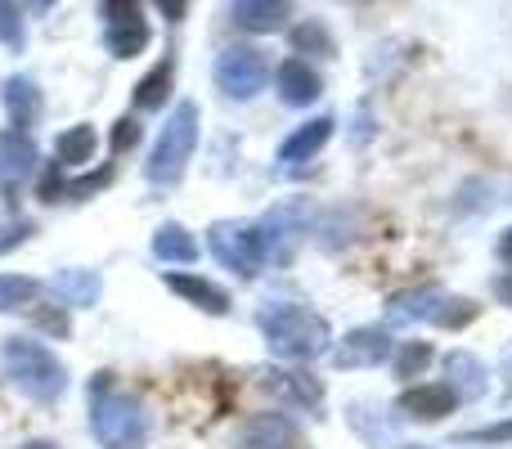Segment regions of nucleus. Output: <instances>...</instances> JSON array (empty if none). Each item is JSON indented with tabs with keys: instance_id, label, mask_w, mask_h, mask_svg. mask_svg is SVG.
Masks as SVG:
<instances>
[{
	"instance_id": "obj_1",
	"label": "nucleus",
	"mask_w": 512,
	"mask_h": 449,
	"mask_svg": "<svg viewBox=\"0 0 512 449\" xmlns=\"http://www.w3.org/2000/svg\"><path fill=\"white\" fill-rule=\"evenodd\" d=\"M90 432L104 449H144L153 436V423L140 400L113 391V373H99L90 387Z\"/></svg>"
},
{
	"instance_id": "obj_2",
	"label": "nucleus",
	"mask_w": 512,
	"mask_h": 449,
	"mask_svg": "<svg viewBox=\"0 0 512 449\" xmlns=\"http://www.w3.org/2000/svg\"><path fill=\"white\" fill-rule=\"evenodd\" d=\"M261 337L279 360H315V355L328 351L333 342V328H328L324 315H315L310 306H297V301H274V306L261 310Z\"/></svg>"
},
{
	"instance_id": "obj_3",
	"label": "nucleus",
	"mask_w": 512,
	"mask_h": 449,
	"mask_svg": "<svg viewBox=\"0 0 512 449\" xmlns=\"http://www.w3.org/2000/svg\"><path fill=\"white\" fill-rule=\"evenodd\" d=\"M0 360H5L9 382H14L27 400H36V405H54V400L68 391V369H63V360L50 346L32 342V337H9Z\"/></svg>"
},
{
	"instance_id": "obj_4",
	"label": "nucleus",
	"mask_w": 512,
	"mask_h": 449,
	"mask_svg": "<svg viewBox=\"0 0 512 449\" xmlns=\"http://www.w3.org/2000/svg\"><path fill=\"white\" fill-rule=\"evenodd\" d=\"M198 122H203V117H198L194 99H185V104L171 108L167 126H162L158 144H153L149 167H144L153 185H176V180L185 176L189 158H194V149H198Z\"/></svg>"
},
{
	"instance_id": "obj_5",
	"label": "nucleus",
	"mask_w": 512,
	"mask_h": 449,
	"mask_svg": "<svg viewBox=\"0 0 512 449\" xmlns=\"http://www.w3.org/2000/svg\"><path fill=\"white\" fill-rule=\"evenodd\" d=\"M265 81H270V63H265V54L252 50V45H234V50H225L221 59H216V86L230 99L261 95Z\"/></svg>"
},
{
	"instance_id": "obj_6",
	"label": "nucleus",
	"mask_w": 512,
	"mask_h": 449,
	"mask_svg": "<svg viewBox=\"0 0 512 449\" xmlns=\"http://www.w3.org/2000/svg\"><path fill=\"white\" fill-rule=\"evenodd\" d=\"M212 256L225 265V270H234V274H243V279H256L261 274V265H265V252H261V234H256L252 225H230V221H221V225H212Z\"/></svg>"
},
{
	"instance_id": "obj_7",
	"label": "nucleus",
	"mask_w": 512,
	"mask_h": 449,
	"mask_svg": "<svg viewBox=\"0 0 512 449\" xmlns=\"http://www.w3.org/2000/svg\"><path fill=\"white\" fill-rule=\"evenodd\" d=\"M261 252L270 256L274 265H288L292 256H297V247H301V238H306V212L301 207H274L270 216L261 221Z\"/></svg>"
},
{
	"instance_id": "obj_8",
	"label": "nucleus",
	"mask_w": 512,
	"mask_h": 449,
	"mask_svg": "<svg viewBox=\"0 0 512 449\" xmlns=\"http://www.w3.org/2000/svg\"><path fill=\"white\" fill-rule=\"evenodd\" d=\"M396 355V342H391L387 328H351L342 342L333 346V364L337 369H378L382 360Z\"/></svg>"
},
{
	"instance_id": "obj_9",
	"label": "nucleus",
	"mask_w": 512,
	"mask_h": 449,
	"mask_svg": "<svg viewBox=\"0 0 512 449\" xmlns=\"http://www.w3.org/2000/svg\"><path fill=\"white\" fill-rule=\"evenodd\" d=\"M104 14H113V27L104 32V45H108V54H117V59H135V54H144L149 50V41H153V32H149V23L140 18V9L135 5H104Z\"/></svg>"
},
{
	"instance_id": "obj_10",
	"label": "nucleus",
	"mask_w": 512,
	"mask_h": 449,
	"mask_svg": "<svg viewBox=\"0 0 512 449\" xmlns=\"http://www.w3.org/2000/svg\"><path fill=\"white\" fill-rule=\"evenodd\" d=\"M454 405H459V400L450 396V387H445V382H418V387H409L405 396L396 400V414L400 418H414V423H441Z\"/></svg>"
},
{
	"instance_id": "obj_11",
	"label": "nucleus",
	"mask_w": 512,
	"mask_h": 449,
	"mask_svg": "<svg viewBox=\"0 0 512 449\" xmlns=\"http://www.w3.org/2000/svg\"><path fill=\"white\" fill-rule=\"evenodd\" d=\"M261 387H265V396L283 400V405H297V409H315L319 400H324L319 378H310V373H292V369L261 373Z\"/></svg>"
},
{
	"instance_id": "obj_12",
	"label": "nucleus",
	"mask_w": 512,
	"mask_h": 449,
	"mask_svg": "<svg viewBox=\"0 0 512 449\" xmlns=\"http://www.w3.org/2000/svg\"><path fill=\"white\" fill-rule=\"evenodd\" d=\"M297 423L288 414H256L239 427V449H292Z\"/></svg>"
},
{
	"instance_id": "obj_13",
	"label": "nucleus",
	"mask_w": 512,
	"mask_h": 449,
	"mask_svg": "<svg viewBox=\"0 0 512 449\" xmlns=\"http://www.w3.org/2000/svg\"><path fill=\"white\" fill-rule=\"evenodd\" d=\"M445 378H450L445 387H450V396L459 400V405H472V400L486 396V369H481V360L468 351L445 355Z\"/></svg>"
},
{
	"instance_id": "obj_14",
	"label": "nucleus",
	"mask_w": 512,
	"mask_h": 449,
	"mask_svg": "<svg viewBox=\"0 0 512 449\" xmlns=\"http://www.w3.org/2000/svg\"><path fill=\"white\" fill-rule=\"evenodd\" d=\"M445 297H450V292H441V288L400 292V297H391V306H387V324H436Z\"/></svg>"
},
{
	"instance_id": "obj_15",
	"label": "nucleus",
	"mask_w": 512,
	"mask_h": 449,
	"mask_svg": "<svg viewBox=\"0 0 512 449\" xmlns=\"http://www.w3.org/2000/svg\"><path fill=\"white\" fill-rule=\"evenodd\" d=\"M274 86H279V99H283V104H292V108L315 104L319 90H324V86H319V72L306 68V59L279 63V72H274Z\"/></svg>"
},
{
	"instance_id": "obj_16",
	"label": "nucleus",
	"mask_w": 512,
	"mask_h": 449,
	"mask_svg": "<svg viewBox=\"0 0 512 449\" xmlns=\"http://www.w3.org/2000/svg\"><path fill=\"white\" fill-rule=\"evenodd\" d=\"M167 288L176 292V297H185L189 306L207 310V315H225V310H230L225 288H216L212 279H198V274H167Z\"/></svg>"
},
{
	"instance_id": "obj_17",
	"label": "nucleus",
	"mask_w": 512,
	"mask_h": 449,
	"mask_svg": "<svg viewBox=\"0 0 512 449\" xmlns=\"http://www.w3.org/2000/svg\"><path fill=\"white\" fill-rule=\"evenodd\" d=\"M230 18L234 27H243V32H279L283 23L292 18L288 5H279V0H239V5H230Z\"/></svg>"
},
{
	"instance_id": "obj_18",
	"label": "nucleus",
	"mask_w": 512,
	"mask_h": 449,
	"mask_svg": "<svg viewBox=\"0 0 512 449\" xmlns=\"http://www.w3.org/2000/svg\"><path fill=\"white\" fill-rule=\"evenodd\" d=\"M333 117H315V122H306L301 131H292L288 140L279 144V162H301V158H315L319 149H324L328 140H333Z\"/></svg>"
},
{
	"instance_id": "obj_19",
	"label": "nucleus",
	"mask_w": 512,
	"mask_h": 449,
	"mask_svg": "<svg viewBox=\"0 0 512 449\" xmlns=\"http://www.w3.org/2000/svg\"><path fill=\"white\" fill-rule=\"evenodd\" d=\"M5 108H9V117H14V131L27 135V126L41 117V90H36L27 77H9L5 81Z\"/></svg>"
},
{
	"instance_id": "obj_20",
	"label": "nucleus",
	"mask_w": 512,
	"mask_h": 449,
	"mask_svg": "<svg viewBox=\"0 0 512 449\" xmlns=\"http://www.w3.org/2000/svg\"><path fill=\"white\" fill-rule=\"evenodd\" d=\"M32 162H36V149L27 135H18V131L0 135V180H5V185L23 180L27 171H32Z\"/></svg>"
},
{
	"instance_id": "obj_21",
	"label": "nucleus",
	"mask_w": 512,
	"mask_h": 449,
	"mask_svg": "<svg viewBox=\"0 0 512 449\" xmlns=\"http://www.w3.org/2000/svg\"><path fill=\"white\" fill-rule=\"evenodd\" d=\"M54 297L63 301V306H95V297H99V274H90V270H63V274H54Z\"/></svg>"
},
{
	"instance_id": "obj_22",
	"label": "nucleus",
	"mask_w": 512,
	"mask_h": 449,
	"mask_svg": "<svg viewBox=\"0 0 512 449\" xmlns=\"http://www.w3.org/2000/svg\"><path fill=\"white\" fill-rule=\"evenodd\" d=\"M153 256H158V261L189 265V261H198V243L189 238V229H180V225H162L158 234H153Z\"/></svg>"
},
{
	"instance_id": "obj_23",
	"label": "nucleus",
	"mask_w": 512,
	"mask_h": 449,
	"mask_svg": "<svg viewBox=\"0 0 512 449\" xmlns=\"http://www.w3.org/2000/svg\"><path fill=\"white\" fill-rule=\"evenodd\" d=\"M54 158H59L63 167H86V162L95 158V131H90V126H68V131L54 140Z\"/></svg>"
},
{
	"instance_id": "obj_24",
	"label": "nucleus",
	"mask_w": 512,
	"mask_h": 449,
	"mask_svg": "<svg viewBox=\"0 0 512 449\" xmlns=\"http://www.w3.org/2000/svg\"><path fill=\"white\" fill-rule=\"evenodd\" d=\"M171 59H162L158 68L149 72V77L140 81V86H135V108H140V113H153V108H162V99L171 95Z\"/></svg>"
},
{
	"instance_id": "obj_25",
	"label": "nucleus",
	"mask_w": 512,
	"mask_h": 449,
	"mask_svg": "<svg viewBox=\"0 0 512 449\" xmlns=\"http://www.w3.org/2000/svg\"><path fill=\"white\" fill-rule=\"evenodd\" d=\"M292 50H306V54H319V59H333V36L319 18H306L301 27H292Z\"/></svg>"
},
{
	"instance_id": "obj_26",
	"label": "nucleus",
	"mask_w": 512,
	"mask_h": 449,
	"mask_svg": "<svg viewBox=\"0 0 512 449\" xmlns=\"http://www.w3.org/2000/svg\"><path fill=\"white\" fill-rule=\"evenodd\" d=\"M41 292V283L27 274H0V310H23Z\"/></svg>"
},
{
	"instance_id": "obj_27",
	"label": "nucleus",
	"mask_w": 512,
	"mask_h": 449,
	"mask_svg": "<svg viewBox=\"0 0 512 449\" xmlns=\"http://www.w3.org/2000/svg\"><path fill=\"white\" fill-rule=\"evenodd\" d=\"M427 364H432V346H427V342H405L396 355H391V369H396V378H418Z\"/></svg>"
},
{
	"instance_id": "obj_28",
	"label": "nucleus",
	"mask_w": 512,
	"mask_h": 449,
	"mask_svg": "<svg viewBox=\"0 0 512 449\" xmlns=\"http://www.w3.org/2000/svg\"><path fill=\"white\" fill-rule=\"evenodd\" d=\"M459 441H463V445H504V441H512V418H508V423H495V427H477V432H463Z\"/></svg>"
},
{
	"instance_id": "obj_29",
	"label": "nucleus",
	"mask_w": 512,
	"mask_h": 449,
	"mask_svg": "<svg viewBox=\"0 0 512 449\" xmlns=\"http://www.w3.org/2000/svg\"><path fill=\"white\" fill-rule=\"evenodd\" d=\"M0 41L5 45H23V14H18L14 5H0Z\"/></svg>"
},
{
	"instance_id": "obj_30",
	"label": "nucleus",
	"mask_w": 512,
	"mask_h": 449,
	"mask_svg": "<svg viewBox=\"0 0 512 449\" xmlns=\"http://www.w3.org/2000/svg\"><path fill=\"white\" fill-rule=\"evenodd\" d=\"M135 140H140V126H135V122H126V117H122V122H117V131H113V149L122 153V149H131Z\"/></svg>"
},
{
	"instance_id": "obj_31",
	"label": "nucleus",
	"mask_w": 512,
	"mask_h": 449,
	"mask_svg": "<svg viewBox=\"0 0 512 449\" xmlns=\"http://www.w3.org/2000/svg\"><path fill=\"white\" fill-rule=\"evenodd\" d=\"M495 297L504 301V306H512V270H508V274H499V279H495Z\"/></svg>"
},
{
	"instance_id": "obj_32",
	"label": "nucleus",
	"mask_w": 512,
	"mask_h": 449,
	"mask_svg": "<svg viewBox=\"0 0 512 449\" xmlns=\"http://www.w3.org/2000/svg\"><path fill=\"white\" fill-rule=\"evenodd\" d=\"M499 261L512 265V229H504V238H499Z\"/></svg>"
},
{
	"instance_id": "obj_33",
	"label": "nucleus",
	"mask_w": 512,
	"mask_h": 449,
	"mask_svg": "<svg viewBox=\"0 0 512 449\" xmlns=\"http://www.w3.org/2000/svg\"><path fill=\"white\" fill-rule=\"evenodd\" d=\"M18 449H59L54 441H27V445H18Z\"/></svg>"
}]
</instances>
